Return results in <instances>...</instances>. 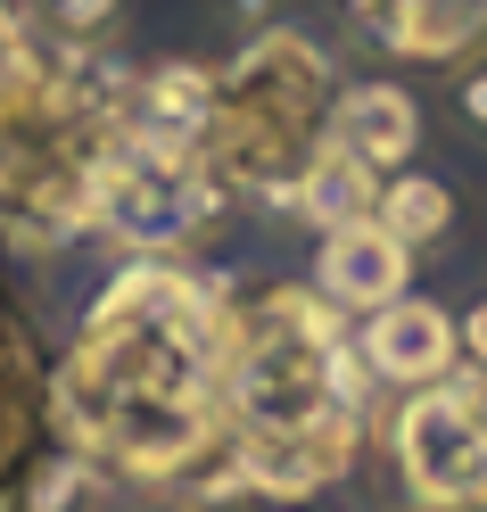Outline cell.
<instances>
[{"label":"cell","instance_id":"obj_10","mask_svg":"<svg viewBox=\"0 0 487 512\" xmlns=\"http://www.w3.org/2000/svg\"><path fill=\"white\" fill-rule=\"evenodd\" d=\"M372 199H380V174H372V166H355L339 141H322V157L306 166V182H298V199H289V207H298L314 232H331V223L372 215Z\"/></svg>","mask_w":487,"mask_h":512},{"label":"cell","instance_id":"obj_3","mask_svg":"<svg viewBox=\"0 0 487 512\" xmlns=\"http://www.w3.org/2000/svg\"><path fill=\"white\" fill-rule=\"evenodd\" d=\"M388 455L421 512H487V422L446 380L388 405Z\"/></svg>","mask_w":487,"mask_h":512},{"label":"cell","instance_id":"obj_7","mask_svg":"<svg viewBox=\"0 0 487 512\" xmlns=\"http://www.w3.org/2000/svg\"><path fill=\"white\" fill-rule=\"evenodd\" d=\"M331 141L372 174H405L421 157V100L397 75H372V83H339V108H331Z\"/></svg>","mask_w":487,"mask_h":512},{"label":"cell","instance_id":"obj_16","mask_svg":"<svg viewBox=\"0 0 487 512\" xmlns=\"http://www.w3.org/2000/svg\"><path fill=\"white\" fill-rule=\"evenodd\" d=\"M265 9H273V0H240V17H248V34H256V25H273Z\"/></svg>","mask_w":487,"mask_h":512},{"label":"cell","instance_id":"obj_11","mask_svg":"<svg viewBox=\"0 0 487 512\" xmlns=\"http://www.w3.org/2000/svg\"><path fill=\"white\" fill-rule=\"evenodd\" d=\"M34 9L58 50H116V34L133 25V0H34Z\"/></svg>","mask_w":487,"mask_h":512},{"label":"cell","instance_id":"obj_8","mask_svg":"<svg viewBox=\"0 0 487 512\" xmlns=\"http://www.w3.org/2000/svg\"><path fill=\"white\" fill-rule=\"evenodd\" d=\"M207 108H215V67H199V58H157L124 83V124L166 133V141H199Z\"/></svg>","mask_w":487,"mask_h":512},{"label":"cell","instance_id":"obj_6","mask_svg":"<svg viewBox=\"0 0 487 512\" xmlns=\"http://www.w3.org/2000/svg\"><path fill=\"white\" fill-rule=\"evenodd\" d=\"M347 17L397 67H463V58H487V0H347Z\"/></svg>","mask_w":487,"mask_h":512},{"label":"cell","instance_id":"obj_9","mask_svg":"<svg viewBox=\"0 0 487 512\" xmlns=\"http://www.w3.org/2000/svg\"><path fill=\"white\" fill-rule=\"evenodd\" d=\"M372 215H380V223H388V232H397L413 256H421V248H438V240H454V190H446L438 174H421V166L380 174Z\"/></svg>","mask_w":487,"mask_h":512},{"label":"cell","instance_id":"obj_12","mask_svg":"<svg viewBox=\"0 0 487 512\" xmlns=\"http://www.w3.org/2000/svg\"><path fill=\"white\" fill-rule=\"evenodd\" d=\"M50 58V34H42V9L34 0H0V83L34 75Z\"/></svg>","mask_w":487,"mask_h":512},{"label":"cell","instance_id":"obj_15","mask_svg":"<svg viewBox=\"0 0 487 512\" xmlns=\"http://www.w3.org/2000/svg\"><path fill=\"white\" fill-rule=\"evenodd\" d=\"M446 389H454V397H463V405L479 413V422H487V372H471V364H454V372H446Z\"/></svg>","mask_w":487,"mask_h":512},{"label":"cell","instance_id":"obj_4","mask_svg":"<svg viewBox=\"0 0 487 512\" xmlns=\"http://www.w3.org/2000/svg\"><path fill=\"white\" fill-rule=\"evenodd\" d=\"M413 290V248L388 232L380 215H355V223H331L314 248V298L339 306V314H380Z\"/></svg>","mask_w":487,"mask_h":512},{"label":"cell","instance_id":"obj_13","mask_svg":"<svg viewBox=\"0 0 487 512\" xmlns=\"http://www.w3.org/2000/svg\"><path fill=\"white\" fill-rule=\"evenodd\" d=\"M446 108H454V124H463L471 141H487V58L446 67Z\"/></svg>","mask_w":487,"mask_h":512},{"label":"cell","instance_id":"obj_14","mask_svg":"<svg viewBox=\"0 0 487 512\" xmlns=\"http://www.w3.org/2000/svg\"><path fill=\"white\" fill-rule=\"evenodd\" d=\"M454 339H463V364H471V372H487V298H471V306H463Z\"/></svg>","mask_w":487,"mask_h":512},{"label":"cell","instance_id":"obj_5","mask_svg":"<svg viewBox=\"0 0 487 512\" xmlns=\"http://www.w3.org/2000/svg\"><path fill=\"white\" fill-rule=\"evenodd\" d=\"M355 356H364L372 389H438V380L463 364V339H454V314L430 306V298H397L364 314V331H355Z\"/></svg>","mask_w":487,"mask_h":512},{"label":"cell","instance_id":"obj_2","mask_svg":"<svg viewBox=\"0 0 487 512\" xmlns=\"http://www.w3.org/2000/svg\"><path fill=\"white\" fill-rule=\"evenodd\" d=\"M339 67L298 25H256V34L215 67V108L199 124V166L223 199L289 207L306 166L331 141Z\"/></svg>","mask_w":487,"mask_h":512},{"label":"cell","instance_id":"obj_1","mask_svg":"<svg viewBox=\"0 0 487 512\" xmlns=\"http://www.w3.org/2000/svg\"><path fill=\"white\" fill-rule=\"evenodd\" d=\"M223 347L232 306L215 281L182 256H133L58 372L67 446L141 488H166L190 463L207 471L223 446Z\"/></svg>","mask_w":487,"mask_h":512}]
</instances>
